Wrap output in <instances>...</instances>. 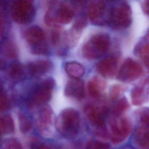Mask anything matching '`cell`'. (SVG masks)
<instances>
[{
  "label": "cell",
  "mask_w": 149,
  "mask_h": 149,
  "mask_svg": "<svg viewBox=\"0 0 149 149\" xmlns=\"http://www.w3.org/2000/svg\"><path fill=\"white\" fill-rule=\"evenodd\" d=\"M65 94L69 97L81 100L84 95V84L80 79H75L67 83L65 88Z\"/></svg>",
  "instance_id": "cell-11"
},
{
  "label": "cell",
  "mask_w": 149,
  "mask_h": 149,
  "mask_svg": "<svg viewBox=\"0 0 149 149\" xmlns=\"http://www.w3.org/2000/svg\"><path fill=\"white\" fill-rule=\"evenodd\" d=\"M36 149H50L47 146L44 145H41L38 146Z\"/></svg>",
  "instance_id": "cell-35"
},
{
  "label": "cell",
  "mask_w": 149,
  "mask_h": 149,
  "mask_svg": "<svg viewBox=\"0 0 149 149\" xmlns=\"http://www.w3.org/2000/svg\"><path fill=\"white\" fill-rule=\"evenodd\" d=\"M51 116V111L49 108H44L40 111L37 119V124L40 129L46 130L49 127L52 122Z\"/></svg>",
  "instance_id": "cell-16"
},
{
  "label": "cell",
  "mask_w": 149,
  "mask_h": 149,
  "mask_svg": "<svg viewBox=\"0 0 149 149\" xmlns=\"http://www.w3.org/2000/svg\"><path fill=\"white\" fill-rule=\"evenodd\" d=\"M117 68V61L115 57L108 56L104 57L97 64L96 69L98 73L106 78L113 77Z\"/></svg>",
  "instance_id": "cell-8"
},
{
  "label": "cell",
  "mask_w": 149,
  "mask_h": 149,
  "mask_svg": "<svg viewBox=\"0 0 149 149\" xmlns=\"http://www.w3.org/2000/svg\"><path fill=\"white\" fill-rule=\"evenodd\" d=\"M4 52L7 57L15 58L17 56V51L15 45L10 42H6L4 47Z\"/></svg>",
  "instance_id": "cell-25"
},
{
  "label": "cell",
  "mask_w": 149,
  "mask_h": 149,
  "mask_svg": "<svg viewBox=\"0 0 149 149\" xmlns=\"http://www.w3.org/2000/svg\"><path fill=\"white\" fill-rule=\"evenodd\" d=\"M88 22L86 16L81 15L77 18L72 27L82 31V29L86 26Z\"/></svg>",
  "instance_id": "cell-27"
},
{
  "label": "cell",
  "mask_w": 149,
  "mask_h": 149,
  "mask_svg": "<svg viewBox=\"0 0 149 149\" xmlns=\"http://www.w3.org/2000/svg\"><path fill=\"white\" fill-rule=\"evenodd\" d=\"M132 103L135 105L142 104L145 101L144 95V88L141 86L134 87L131 92Z\"/></svg>",
  "instance_id": "cell-21"
},
{
  "label": "cell",
  "mask_w": 149,
  "mask_h": 149,
  "mask_svg": "<svg viewBox=\"0 0 149 149\" xmlns=\"http://www.w3.org/2000/svg\"><path fill=\"white\" fill-rule=\"evenodd\" d=\"M109 145L98 141H91L88 143L87 149H109Z\"/></svg>",
  "instance_id": "cell-29"
},
{
  "label": "cell",
  "mask_w": 149,
  "mask_h": 149,
  "mask_svg": "<svg viewBox=\"0 0 149 149\" xmlns=\"http://www.w3.org/2000/svg\"><path fill=\"white\" fill-rule=\"evenodd\" d=\"M65 70L68 74L75 79H78L84 74L83 66L75 62H70L66 63Z\"/></svg>",
  "instance_id": "cell-15"
},
{
  "label": "cell",
  "mask_w": 149,
  "mask_h": 149,
  "mask_svg": "<svg viewBox=\"0 0 149 149\" xmlns=\"http://www.w3.org/2000/svg\"><path fill=\"white\" fill-rule=\"evenodd\" d=\"M146 127H139L136 131L135 139L139 145L142 146L149 145V131Z\"/></svg>",
  "instance_id": "cell-20"
},
{
  "label": "cell",
  "mask_w": 149,
  "mask_h": 149,
  "mask_svg": "<svg viewBox=\"0 0 149 149\" xmlns=\"http://www.w3.org/2000/svg\"><path fill=\"white\" fill-rule=\"evenodd\" d=\"M25 38L27 42L33 46L32 49L46 44L44 32L38 26L29 27L25 33Z\"/></svg>",
  "instance_id": "cell-10"
},
{
  "label": "cell",
  "mask_w": 149,
  "mask_h": 149,
  "mask_svg": "<svg viewBox=\"0 0 149 149\" xmlns=\"http://www.w3.org/2000/svg\"><path fill=\"white\" fill-rule=\"evenodd\" d=\"M61 38V32L59 26L55 27L54 29L52 31L50 39L52 44L54 46H57L59 44Z\"/></svg>",
  "instance_id": "cell-28"
},
{
  "label": "cell",
  "mask_w": 149,
  "mask_h": 149,
  "mask_svg": "<svg viewBox=\"0 0 149 149\" xmlns=\"http://www.w3.org/2000/svg\"><path fill=\"white\" fill-rule=\"evenodd\" d=\"M144 61L146 65L147 66L148 69H149V57H148L147 59H145V60H144Z\"/></svg>",
  "instance_id": "cell-36"
},
{
  "label": "cell",
  "mask_w": 149,
  "mask_h": 149,
  "mask_svg": "<svg viewBox=\"0 0 149 149\" xmlns=\"http://www.w3.org/2000/svg\"><path fill=\"white\" fill-rule=\"evenodd\" d=\"M129 107V103L127 99L123 97L118 101L112 110V112L115 116H120Z\"/></svg>",
  "instance_id": "cell-23"
},
{
  "label": "cell",
  "mask_w": 149,
  "mask_h": 149,
  "mask_svg": "<svg viewBox=\"0 0 149 149\" xmlns=\"http://www.w3.org/2000/svg\"><path fill=\"white\" fill-rule=\"evenodd\" d=\"M119 127L122 135L125 138L130 134L132 129L130 122L126 118H124L121 119Z\"/></svg>",
  "instance_id": "cell-24"
},
{
  "label": "cell",
  "mask_w": 149,
  "mask_h": 149,
  "mask_svg": "<svg viewBox=\"0 0 149 149\" xmlns=\"http://www.w3.org/2000/svg\"><path fill=\"white\" fill-rule=\"evenodd\" d=\"M53 64L49 60H40L29 63L27 70L30 76L38 77L48 72L52 69Z\"/></svg>",
  "instance_id": "cell-9"
},
{
  "label": "cell",
  "mask_w": 149,
  "mask_h": 149,
  "mask_svg": "<svg viewBox=\"0 0 149 149\" xmlns=\"http://www.w3.org/2000/svg\"><path fill=\"white\" fill-rule=\"evenodd\" d=\"M0 129L2 135H7L14 132V123L10 115H6L1 118Z\"/></svg>",
  "instance_id": "cell-19"
},
{
  "label": "cell",
  "mask_w": 149,
  "mask_h": 149,
  "mask_svg": "<svg viewBox=\"0 0 149 149\" xmlns=\"http://www.w3.org/2000/svg\"><path fill=\"white\" fill-rule=\"evenodd\" d=\"M8 75L10 78L15 81H22L25 77V72L24 68L20 63H14L9 67Z\"/></svg>",
  "instance_id": "cell-18"
},
{
  "label": "cell",
  "mask_w": 149,
  "mask_h": 149,
  "mask_svg": "<svg viewBox=\"0 0 149 149\" xmlns=\"http://www.w3.org/2000/svg\"><path fill=\"white\" fill-rule=\"evenodd\" d=\"M110 43V38L108 34H97L84 45L82 49V55L88 60L99 58L108 51Z\"/></svg>",
  "instance_id": "cell-3"
},
{
  "label": "cell",
  "mask_w": 149,
  "mask_h": 149,
  "mask_svg": "<svg viewBox=\"0 0 149 149\" xmlns=\"http://www.w3.org/2000/svg\"><path fill=\"white\" fill-rule=\"evenodd\" d=\"M139 57L144 60L149 57V43L143 44L139 47L137 50Z\"/></svg>",
  "instance_id": "cell-30"
},
{
  "label": "cell",
  "mask_w": 149,
  "mask_h": 149,
  "mask_svg": "<svg viewBox=\"0 0 149 149\" xmlns=\"http://www.w3.org/2000/svg\"><path fill=\"white\" fill-rule=\"evenodd\" d=\"M80 125V115L73 109H67L61 111L57 118L56 126L63 136L73 138L78 134Z\"/></svg>",
  "instance_id": "cell-1"
},
{
  "label": "cell",
  "mask_w": 149,
  "mask_h": 149,
  "mask_svg": "<svg viewBox=\"0 0 149 149\" xmlns=\"http://www.w3.org/2000/svg\"><path fill=\"white\" fill-rule=\"evenodd\" d=\"M106 3L102 1H92L88 4L87 14L90 20L93 24L102 25L108 23L109 20L111 6L107 9Z\"/></svg>",
  "instance_id": "cell-5"
},
{
  "label": "cell",
  "mask_w": 149,
  "mask_h": 149,
  "mask_svg": "<svg viewBox=\"0 0 149 149\" xmlns=\"http://www.w3.org/2000/svg\"><path fill=\"white\" fill-rule=\"evenodd\" d=\"M55 85V82L53 78H47L43 81L31 95L29 101V106L35 107L47 102L51 98Z\"/></svg>",
  "instance_id": "cell-6"
},
{
  "label": "cell",
  "mask_w": 149,
  "mask_h": 149,
  "mask_svg": "<svg viewBox=\"0 0 149 149\" xmlns=\"http://www.w3.org/2000/svg\"><path fill=\"white\" fill-rule=\"evenodd\" d=\"M143 72V68L139 63L131 58H128L121 66L117 79L124 82H130L138 79Z\"/></svg>",
  "instance_id": "cell-7"
},
{
  "label": "cell",
  "mask_w": 149,
  "mask_h": 149,
  "mask_svg": "<svg viewBox=\"0 0 149 149\" xmlns=\"http://www.w3.org/2000/svg\"><path fill=\"white\" fill-rule=\"evenodd\" d=\"M6 149H22L20 144L15 140H12L7 145Z\"/></svg>",
  "instance_id": "cell-33"
},
{
  "label": "cell",
  "mask_w": 149,
  "mask_h": 149,
  "mask_svg": "<svg viewBox=\"0 0 149 149\" xmlns=\"http://www.w3.org/2000/svg\"><path fill=\"white\" fill-rule=\"evenodd\" d=\"M124 90V87L119 84H115L111 87L109 95L112 100H115L118 98L120 94Z\"/></svg>",
  "instance_id": "cell-26"
},
{
  "label": "cell",
  "mask_w": 149,
  "mask_h": 149,
  "mask_svg": "<svg viewBox=\"0 0 149 149\" xmlns=\"http://www.w3.org/2000/svg\"><path fill=\"white\" fill-rule=\"evenodd\" d=\"M130 6L124 1L112 4L110 13L109 24L115 30H122L129 27L132 22Z\"/></svg>",
  "instance_id": "cell-2"
},
{
  "label": "cell",
  "mask_w": 149,
  "mask_h": 149,
  "mask_svg": "<svg viewBox=\"0 0 149 149\" xmlns=\"http://www.w3.org/2000/svg\"><path fill=\"white\" fill-rule=\"evenodd\" d=\"M81 33L82 30L72 27L64 33V40L65 42L70 47H73L77 44L81 37Z\"/></svg>",
  "instance_id": "cell-17"
},
{
  "label": "cell",
  "mask_w": 149,
  "mask_h": 149,
  "mask_svg": "<svg viewBox=\"0 0 149 149\" xmlns=\"http://www.w3.org/2000/svg\"><path fill=\"white\" fill-rule=\"evenodd\" d=\"M18 116L20 130L22 133L25 134L29 131L32 128L31 121L29 118L22 112H20Z\"/></svg>",
  "instance_id": "cell-22"
},
{
  "label": "cell",
  "mask_w": 149,
  "mask_h": 149,
  "mask_svg": "<svg viewBox=\"0 0 149 149\" xmlns=\"http://www.w3.org/2000/svg\"><path fill=\"white\" fill-rule=\"evenodd\" d=\"M105 88V82L97 77H93L88 83V91L91 95L93 97H99L101 92Z\"/></svg>",
  "instance_id": "cell-14"
},
{
  "label": "cell",
  "mask_w": 149,
  "mask_h": 149,
  "mask_svg": "<svg viewBox=\"0 0 149 149\" xmlns=\"http://www.w3.org/2000/svg\"><path fill=\"white\" fill-rule=\"evenodd\" d=\"M9 107V102L7 97L4 93H1L0 97V109L1 111L8 109Z\"/></svg>",
  "instance_id": "cell-31"
},
{
  "label": "cell",
  "mask_w": 149,
  "mask_h": 149,
  "mask_svg": "<svg viewBox=\"0 0 149 149\" xmlns=\"http://www.w3.org/2000/svg\"><path fill=\"white\" fill-rule=\"evenodd\" d=\"M142 123L147 128H149V112H145L140 118Z\"/></svg>",
  "instance_id": "cell-32"
},
{
  "label": "cell",
  "mask_w": 149,
  "mask_h": 149,
  "mask_svg": "<svg viewBox=\"0 0 149 149\" xmlns=\"http://www.w3.org/2000/svg\"><path fill=\"white\" fill-rule=\"evenodd\" d=\"M142 9L145 13L149 15V0L143 1L142 4Z\"/></svg>",
  "instance_id": "cell-34"
},
{
  "label": "cell",
  "mask_w": 149,
  "mask_h": 149,
  "mask_svg": "<svg viewBox=\"0 0 149 149\" xmlns=\"http://www.w3.org/2000/svg\"><path fill=\"white\" fill-rule=\"evenodd\" d=\"M35 8L32 1L19 0L14 2L10 8V14L14 21L19 24L32 22L35 15Z\"/></svg>",
  "instance_id": "cell-4"
},
{
  "label": "cell",
  "mask_w": 149,
  "mask_h": 149,
  "mask_svg": "<svg viewBox=\"0 0 149 149\" xmlns=\"http://www.w3.org/2000/svg\"><path fill=\"white\" fill-rule=\"evenodd\" d=\"M74 14V11L70 5L63 2L59 5L54 19L56 23L68 24L73 19Z\"/></svg>",
  "instance_id": "cell-12"
},
{
  "label": "cell",
  "mask_w": 149,
  "mask_h": 149,
  "mask_svg": "<svg viewBox=\"0 0 149 149\" xmlns=\"http://www.w3.org/2000/svg\"><path fill=\"white\" fill-rule=\"evenodd\" d=\"M106 109L103 108L100 111L91 105L87 106L85 109V112L88 119L91 124L97 126L101 127L104 124V115Z\"/></svg>",
  "instance_id": "cell-13"
}]
</instances>
